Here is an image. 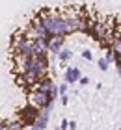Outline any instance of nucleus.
Returning a JSON list of instances; mask_svg holds the SVG:
<instances>
[{
	"label": "nucleus",
	"instance_id": "obj_9",
	"mask_svg": "<svg viewBox=\"0 0 121 130\" xmlns=\"http://www.w3.org/2000/svg\"><path fill=\"white\" fill-rule=\"evenodd\" d=\"M8 130H24V126H22V123L15 117V119L8 121Z\"/></svg>",
	"mask_w": 121,
	"mask_h": 130
},
{
	"label": "nucleus",
	"instance_id": "obj_18",
	"mask_svg": "<svg viewBox=\"0 0 121 130\" xmlns=\"http://www.w3.org/2000/svg\"><path fill=\"white\" fill-rule=\"evenodd\" d=\"M67 130H76V121H69V128Z\"/></svg>",
	"mask_w": 121,
	"mask_h": 130
},
{
	"label": "nucleus",
	"instance_id": "obj_14",
	"mask_svg": "<svg viewBox=\"0 0 121 130\" xmlns=\"http://www.w3.org/2000/svg\"><path fill=\"white\" fill-rule=\"evenodd\" d=\"M58 128H60V130H67V128H69V121H67V119H62V123H60Z\"/></svg>",
	"mask_w": 121,
	"mask_h": 130
},
{
	"label": "nucleus",
	"instance_id": "obj_8",
	"mask_svg": "<svg viewBox=\"0 0 121 130\" xmlns=\"http://www.w3.org/2000/svg\"><path fill=\"white\" fill-rule=\"evenodd\" d=\"M56 56H58V60H60V61H69L71 58H73V50H71V48H65V46H63V48L60 50Z\"/></svg>",
	"mask_w": 121,
	"mask_h": 130
},
{
	"label": "nucleus",
	"instance_id": "obj_16",
	"mask_svg": "<svg viewBox=\"0 0 121 130\" xmlns=\"http://www.w3.org/2000/svg\"><path fill=\"white\" fill-rule=\"evenodd\" d=\"M0 130H8V121L4 117H0Z\"/></svg>",
	"mask_w": 121,
	"mask_h": 130
},
{
	"label": "nucleus",
	"instance_id": "obj_17",
	"mask_svg": "<svg viewBox=\"0 0 121 130\" xmlns=\"http://www.w3.org/2000/svg\"><path fill=\"white\" fill-rule=\"evenodd\" d=\"M62 104H63V106L69 104V95H62Z\"/></svg>",
	"mask_w": 121,
	"mask_h": 130
},
{
	"label": "nucleus",
	"instance_id": "obj_11",
	"mask_svg": "<svg viewBox=\"0 0 121 130\" xmlns=\"http://www.w3.org/2000/svg\"><path fill=\"white\" fill-rule=\"evenodd\" d=\"M97 67H99L101 71H108V67H110V63H108L104 58H99V60H97Z\"/></svg>",
	"mask_w": 121,
	"mask_h": 130
},
{
	"label": "nucleus",
	"instance_id": "obj_5",
	"mask_svg": "<svg viewBox=\"0 0 121 130\" xmlns=\"http://www.w3.org/2000/svg\"><path fill=\"white\" fill-rule=\"evenodd\" d=\"M82 76L80 69L78 67H65V73H63V82L65 84H78V78Z\"/></svg>",
	"mask_w": 121,
	"mask_h": 130
},
{
	"label": "nucleus",
	"instance_id": "obj_1",
	"mask_svg": "<svg viewBox=\"0 0 121 130\" xmlns=\"http://www.w3.org/2000/svg\"><path fill=\"white\" fill-rule=\"evenodd\" d=\"M9 50L11 56H26L32 58L34 56V39H30L24 30H17L13 35H11V43H9Z\"/></svg>",
	"mask_w": 121,
	"mask_h": 130
},
{
	"label": "nucleus",
	"instance_id": "obj_13",
	"mask_svg": "<svg viewBox=\"0 0 121 130\" xmlns=\"http://www.w3.org/2000/svg\"><path fill=\"white\" fill-rule=\"evenodd\" d=\"M82 58H84V60H88V61H91L93 60V54H91V50H82Z\"/></svg>",
	"mask_w": 121,
	"mask_h": 130
},
{
	"label": "nucleus",
	"instance_id": "obj_10",
	"mask_svg": "<svg viewBox=\"0 0 121 130\" xmlns=\"http://www.w3.org/2000/svg\"><path fill=\"white\" fill-rule=\"evenodd\" d=\"M102 58H104V60L110 63V65L116 61V54H114V50H112V48H106V52H104V56H102Z\"/></svg>",
	"mask_w": 121,
	"mask_h": 130
},
{
	"label": "nucleus",
	"instance_id": "obj_2",
	"mask_svg": "<svg viewBox=\"0 0 121 130\" xmlns=\"http://www.w3.org/2000/svg\"><path fill=\"white\" fill-rule=\"evenodd\" d=\"M28 102L35 106L37 110H43V108H48L52 110L54 106V99L50 97V93H45V91H39V89H30L28 91Z\"/></svg>",
	"mask_w": 121,
	"mask_h": 130
},
{
	"label": "nucleus",
	"instance_id": "obj_19",
	"mask_svg": "<svg viewBox=\"0 0 121 130\" xmlns=\"http://www.w3.org/2000/svg\"><path fill=\"white\" fill-rule=\"evenodd\" d=\"M116 67H117V74H119V78H121V63H117Z\"/></svg>",
	"mask_w": 121,
	"mask_h": 130
},
{
	"label": "nucleus",
	"instance_id": "obj_3",
	"mask_svg": "<svg viewBox=\"0 0 121 130\" xmlns=\"http://www.w3.org/2000/svg\"><path fill=\"white\" fill-rule=\"evenodd\" d=\"M37 115H39V110L35 108V106H32L30 102L24 104L22 108L17 111V119L22 123L24 128H26V126H32L34 123H35V119H37Z\"/></svg>",
	"mask_w": 121,
	"mask_h": 130
},
{
	"label": "nucleus",
	"instance_id": "obj_20",
	"mask_svg": "<svg viewBox=\"0 0 121 130\" xmlns=\"http://www.w3.org/2000/svg\"><path fill=\"white\" fill-rule=\"evenodd\" d=\"M54 130H60V128H54Z\"/></svg>",
	"mask_w": 121,
	"mask_h": 130
},
{
	"label": "nucleus",
	"instance_id": "obj_15",
	"mask_svg": "<svg viewBox=\"0 0 121 130\" xmlns=\"http://www.w3.org/2000/svg\"><path fill=\"white\" fill-rule=\"evenodd\" d=\"M78 84H80V86H88L89 78H88V76H80V78H78Z\"/></svg>",
	"mask_w": 121,
	"mask_h": 130
},
{
	"label": "nucleus",
	"instance_id": "obj_12",
	"mask_svg": "<svg viewBox=\"0 0 121 130\" xmlns=\"http://www.w3.org/2000/svg\"><path fill=\"white\" fill-rule=\"evenodd\" d=\"M67 89H69V84H65V82H63V84H60V86H58V95H60V97H62V95H67Z\"/></svg>",
	"mask_w": 121,
	"mask_h": 130
},
{
	"label": "nucleus",
	"instance_id": "obj_4",
	"mask_svg": "<svg viewBox=\"0 0 121 130\" xmlns=\"http://www.w3.org/2000/svg\"><path fill=\"white\" fill-rule=\"evenodd\" d=\"M48 119H50V110L48 108L39 110V115H37V119H35V123L30 126V130H45L47 125H48Z\"/></svg>",
	"mask_w": 121,
	"mask_h": 130
},
{
	"label": "nucleus",
	"instance_id": "obj_7",
	"mask_svg": "<svg viewBox=\"0 0 121 130\" xmlns=\"http://www.w3.org/2000/svg\"><path fill=\"white\" fill-rule=\"evenodd\" d=\"M56 84H54V80L50 78V76H43V78H39L37 80V84H35V89H39V91H45V93H50L52 89H56Z\"/></svg>",
	"mask_w": 121,
	"mask_h": 130
},
{
	"label": "nucleus",
	"instance_id": "obj_6",
	"mask_svg": "<svg viewBox=\"0 0 121 130\" xmlns=\"http://www.w3.org/2000/svg\"><path fill=\"white\" fill-rule=\"evenodd\" d=\"M65 45V37L63 35H56V37H50V41H48V54L56 56L60 50L63 48Z\"/></svg>",
	"mask_w": 121,
	"mask_h": 130
}]
</instances>
